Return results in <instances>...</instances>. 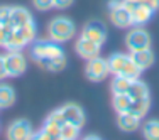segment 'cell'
Segmentation results:
<instances>
[{"instance_id": "1", "label": "cell", "mask_w": 159, "mask_h": 140, "mask_svg": "<svg viewBox=\"0 0 159 140\" xmlns=\"http://www.w3.org/2000/svg\"><path fill=\"white\" fill-rule=\"evenodd\" d=\"M48 34H49V39L54 41L58 44L68 42L70 39H73L75 34H76V25L71 19L68 17H54L48 25Z\"/></svg>"}, {"instance_id": "2", "label": "cell", "mask_w": 159, "mask_h": 140, "mask_svg": "<svg viewBox=\"0 0 159 140\" xmlns=\"http://www.w3.org/2000/svg\"><path fill=\"white\" fill-rule=\"evenodd\" d=\"M64 51L58 42L51 39H41V41H34L31 44V58L36 63L43 61V59H59L64 58Z\"/></svg>"}, {"instance_id": "3", "label": "cell", "mask_w": 159, "mask_h": 140, "mask_svg": "<svg viewBox=\"0 0 159 140\" xmlns=\"http://www.w3.org/2000/svg\"><path fill=\"white\" fill-rule=\"evenodd\" d=\"M125 46L129 49V52L151 47V36H149V32H147L146 29H142L141 25H135L134 29H130V31L127 32Z\"/></svg>"}, {"instance_id": "4", "label": "cell", "mask_w": 159, "mask_h": 140, "mask_svg": "<svg viewBox=\"0 0 159 140\" xmlns=\"http://www.w3.org/2000/svg\"><path fill=\"white\" fill-rule=\"evenodd\" d=\"M85 74L90 81L93 83H102L103 79H107V76L110 74V69H108L107 59L98 56V58H93L86 63L85 68Z\"/></svg>"}, {"instance_id": "5", "label": "cell", "mask_w": 159, "mask_h": 140, "mask_svg": "<svg viewBox=\"0 0 159 140\" xmlns=\"http://www.w3.org/2000/svg\"><path fill=\"white\" fill-rule=\"evenodd\" d=\"M5 69H7V76L9 78H17L27 68V61H25L24 54L20 51H9L5 56Z\"/></svg>"}, {"instance_id": "6", "label": "cell", "mask_w": 159, "mask_h": 140, "mask_svg": "<svg viewBox=\"0 0 159 140\" xmlns=\"http://www.w3.org/2000/svg\"><path fill=\"white\" fill-rule=\"evenodd\" d=\"M34 130L25 118H17L7 128V140H29Z\"/></svg>"}, {"instance_id": "7", "label": "cell", "mask_w": 159, "mask_h": 140, "mask_svg": "<svg viewBox=\"0 0 159 140\" xmlns=\"http://www.w3.org/2000/svg\"><path fill=\"white\" fill-rule=\"evenodd\" d=\"M81 37L103 46L105 41H107V29H105V25L100 20H92L88 24H85V27L81 31Z\"/></svg>"}, {"instance_id": "8", "label": "cell", "mask_w": 159, "mask_h": 140, "mask_svg": "<svg viewBox=\"0 0 159 140\" xmlns=\"http://www.w3.org/2000/svg\"><path fill=\"white\" fill-rule=\"evenodd\" d=\"M75 49H76V52L80 54V58L90 61V59L98 58V56H100L102 46H100V44H97V42H93V41H90V39L80 37V39L76 41V44H75Z\"/></svg>"}, {"instance_id": "9", "label": "cell", "mask_w": 159, "mask_h": 140, "mask_svg": "<svg viewBox=\"0 0 159 140\" xmlns=\"http://www.w3.org/2000/svg\"><path fill=\"white\" fill-rule=\"evenodd\" d=\"M61 112L64 115V120H66L68 123H73L75 127H78L80 130H81L83 127H85V113H83V110L78 107V105L75 103H66L64 107H61Z\"/></svg>"}, {"instance_id": "10", "label": "cell", "mask_w": 159, "mask_h": 140, "mask_svg": "<svg viewBox=\"0 0 159 140\" xmlns=\"http://www.w3.org/2000/svg\"><path fill=\"white\" fill-rule=\"evenodd\" d=\"M110 10V20L115 27L119 29H129L132 25V17H130V10L127 9L125 5L120 7H113Z\"/></svg>"}, {"instance_id": "11", "label": "cell", "mask_w": 159, "mask_h": 140, "mask_svg": "<svg viewBox=\"0 0 159 140\" xmlns=\"http://www.w3.org/2000/svg\"><path fill=\"white\" fill-rule=\"evenodd\" d=\"M129 56H130V59L139 66L141 71L147 69V68H151L154 64V52L151 51V47L141 49V51H132V52H129Z\"/></svg>"}, {"instance_id": "12", "label": "cell", "mask_w": 159, "mask_h": 140, "mask_svg": "<svg viewBox=\"0 0 159 140\" xmlns=\"http://www.w3.org/2000/svg\"><path fill=\"white\" fill-rule=\"evenodd\" d=\"M117 125L124 132H135L141 127V118L132 115L130 112H124V113H119V116H117Z\"/></svg>"}, {"instance_id": "13", "label": "cell", "mask_w": 159, "mask_h": 140, "mask_svg": "<svg viewBox=\"0 0 159 140\" xmlns=\"http://www.w3.org/2000/svg\"><path fill=\"white\" fill-rule=\"evenodd\" d=\"M154 12L146 5H135L134 9L130 10V17H132V25H142L147 24V22L152 19Z\"/></svg>"}, {"instance_id": "14", "label": "cell", "mask_w": 159, "mask_h": 140, "mask_svg": "<svg viewBox=\"0 0 159 140\" xmlns=\"http://www.w3.org/2000/svg\"><path fill=\"white\" fill-rule=\"evenodd\" d=\"M34 20L32 14L29 12L25 7H12V12H10V25L14 29L20 27V25L27 24V22Z\"/></svg>"}, {"instance_id": "15", "label": "cell", "mask_w": 159, "mask_h": 140, "mask_svg": "<svg viewBox=\"0 0 159 140\" xmlns=\"http://www.w3.org/2000/svg\"><path fill=\"white\" fill-rule=\"evenodd\" d=\"M127 61H129V54L113 52L110 58H107V64H108V69H110V74H113V76L120 74V71L124 69V66H125Z\"/></svg>"}, {"instance_id": "16", "label": "cell", "mask_w": 159, "mask_h": 140, "mask_svg": "<svg viewBox=\"0 0 159 140\" xmlns=\"http://www.w3.org/2000/svg\"><path fill=\"white\" fill-rule=\"evenodd\" d=\"M16 103V91L10 85L0 83V110H7Z\"/></svg>"}, {"instance_id": "17", "label": "cell", "mask_w": 159, "mask_h": 140, "mask_svg": "<svg viewBox=\"0 0 159 140\" xmlns=\"http://www.w3.org/2000/svg\"><path fill=\"white\" fill-rule=\"evenodd\" d=\"M149 108H151V100H149V98H137V100H132V101H130L129 112H130L132 115L139 116V118L142 120L144 116L147 115Z\"/></svg>"}, {"instance_id": "18", "label": "cell", "mask_w": 159, "mask_h": 140, "mask_svg": "<svg viewBox=\"0 0 159 140\" xmlns=\"http://www.w3.org/2000/svg\"><path fill=\"white\" fill-rule=\"evenodd\" d=\"M27 46V42H25L24 39L20 37V34H19L16 29H12V31L9 32V36H7L5 39V49H9V51H20V49H24Z\"/></svg>"}, {"instance_id": "19", "label": "cell", "mask_w": 159, "mask_h": 140, "mask_svg": "<svg viewBox=\"0 0 159 140\" xmlns=\"http://www.w3.org/2000/svg\"><path fill=\"white\" fill-rule=\"evenodd\" d=\"M127 94L132 100H137V98H149V88H147L146 83H142L141 79H134L130 83V88H129Z\"/></svg>"}, {"instance_id": "20", "label": "cell", "mask_w": 159, "mask_h": 140, "mask_svg": "<svg viewBox=\"0 0 159 140\" xmlns=\"http://www.w3.org/2000/svg\"><path fill=\"white\" fill-rule=\"evenodd\" d=\"M16 31L20 34V37L27 42V46H29V44H32L34 41H36V37H37V27H36V24H34V20L27 22V24H24V25H20V27H17Z\"/></svg>"}, {"instance_id": "21", "label": "cell", "mask_w": 159, "mask_h": 140, "mask_svg": "<svg viewBox=\"0 0 159 140\" xmlns=\"http://www.w3.org/2000/svg\"><path fill=\"white\" fill-rule=\"evenodd\" d=\"M141 127L146 140H159V120H147Z\"/></svg>"}, {"instance_id": "22", "label": "cell", "mask_w": 159, "mask_h": 140, "mask_svg": "<svg viewBox=\"0 0 159 140\" xmlns=\"http://www.w3.org/2000/svg\"><path fill=\"white\" fill-rule=\"evenodd\" d=\"M130 101H132V98L129 96L127 93L113 94V98H112V107H113V110H115L117 113H124V112H129Z\"/></svg>"}, {"instance_id": "23", "label": "cell", "mask_w": 159, "mask_h": 140, "mask_svg": "<svg viewBox=\"0 0 159 140\" xmlns=\"http://www.w3.org/2000/svg\"><path fill=\"white\" fill-rule=\"evenodd\" d=\"M130 83H132V79H129V78H125V76H120V74H117V76L112 79V93H113V94L127 93L129 88H130Z\"/></svg>"}, {"instance_id": "24", "label": "cell", "mask_w": 159, "mask_h": 140, "mask_svg": "<svg viewBox=\"0 0 159 140\" xmlns=\"http://www.w3.org/2000/svg\"><path fill=\"white\" fill-rule=\"evenodd\" d=\"M141 73H142V71L139 69V66H137L134 61H132L130 56H129V61L125 63L124 69L120 71V76H125V78H129V79H132V81H134V79H139Z\"/></svg>"}, {"instance_id": "25", "label": "cell", "mask_w": 159, "mask_h": 140, "mask_svg": "<svg viewBox=\"0 0 159 140\" xmlns=\"http://www.w3.org/2000/svg\"><path fill=\"white\" fill-rule=\"evenodd\" d=\"M59 137L63 140H78L80 137V128L75 127L73 123H64L61 127V133H59Z\"/></svg>"}, {"instance_id": "26", "label": "cell", "mask_w": 159, "mask_h": 140, "mask_svg": "<svg viewBox=\"0 0 159 140\" xmlns=\"http://www.w3.org/2000/svg\"><path fill=\"white\" fill-rule=\"evenodd\" d=\"M41 130H43L46 135H49V137H59V133H61V127L56 125V123H52V122H49L48 118L44 120L43 128H41Z\"/></svg>"}, {"instance_id": "27", "label": "cell", "mask_w": 159, "mask_h": 140, "mask_svg": "<svg viewBox=\"0 0 159 140\" xmlns=\"http://www.w3.org/2000/svg\"><path fill=\"white\" fill-rule=\"evenodd\" d=\"M48 120H49V122H52V123H56V125H59V127H63V125L66 123L61 108H58V110H54L52 113H49V115H48Z\"/></svg>"}, {"instance_id": "28", "label": "cell", "mask_w": 159, "mask_h": 140, "mask_svg": "<svg viewBox=\"0 0 159 140\" xmlns=\"http://www.w3.org/2000/svg\"><path fill=\"white\" fill-rule=\"evenodd\" d=\"M10 12H12V7H0V25H10Z\"/></svg>"}, {"instance_id": "29", "label": "cell", "mask_w": 159, "mask_h": 140, "mask_svg": "<svg viewBox=\"0 0 159 140\" xmlns=\"http://www.w3.org/2000/svg\"><path fill=\"white\" fill-rule=\"evenodd\" d=\"M32 3L37 10H41V12H46V10L54 7V0H32Z\"/></svg>"}, {"instance_id": "30", "label": "cell", "mask_w": 159, "mask_h": 140, "mask_svg": "<svg viewBox=\"0 0 159 140\" xmlns=\"http://www.w3.org/2000/svg\"><path fill=\"white\" fill-rule=\"evenodd\" d=\"M29 140H63V138L61 137H49V135H46L43 130H39V132H34L32 137Z\"/></svg>"}, {"instance_id": "31", "label": "cell", "mask_w": 159, "mask_h": 140, "mask_svg": "<svg viewBox=\"0 0 159 140\" xmlns=\"http://www.w3.org/2000/svg\"><path fill=\"white\" fill-rule=\"evenodd\" d=\"M12 29V25H0V46H5V39Z\"/></svg>"}, {"instance_id": "32", "label": "cell", "mask_w": 159, "mask_h": 140, "mask_svg": "<svg viewBox=\"0 0 159 140\" xmlns=\"http://www.w3.org/2000/svg\"><path fill=\"white\" fill-rule=\"evenodd\" d=\"M75 0H54V7L56 9H68L73 5Z\"/></svg>"}, {"instance_id": "33", "label": "cell", "mask_w": 159, "mask_h": 140, "mask_svg": "<svg viewBox=\"0 0 159 140\" xmlns=\"http://www.w3.org/2000/svg\"><path fill=\"white\" fill-rule=\"evenodd\" d=\"M7 76V69H5V59H3V56L0 54V81H3Z\"/></svg>"}, {"instance_id": "34", "label": "cell", "mask_w": 159, "mask_h": 140, "mask_svg": "<svg viewBox=\"0 0 159 140\" xmlns=\"http://www.w3.org/2000/svg\"><path fill=\"white\" fill-rule=\"evenodd\" d=\"M124 2H125V7H127V9L132 10L135 5H142L144 0H124Z\"/></svg>"}, {"instance_id": "35", "label": "cell", "mask_w": 159, "mask_h": 140, "mask_svg": "<svg viewBox=\"0 0 159 140\" xmlns=\"http://www.w3.org/2000/svg\"><path fill=\"white\" fill-rule=\"evenodd\" d=\"M120 5H125V2H124V0H108V9L120 7Z\"/></svg>"}, {"instance_id": "36", "label": "cell", "mask_w": 159, "mask_h": 140, "mask_svg": "<svg viewBox=\"0 0 159 140\" xmlns=\"http://www.w3.org/2000/svg\"><path fill=\"white\" fill-rule=\"evenodd\" d=\"M83 140H100V138H98L97 135H88V137H86V138H83Z\"/></svg>"}, {"instance_id": "37", "label": "cell", "mask_w": 159, "mask_h": 140, "mask_svg": "<svg viewBox=\"0 0 159 140\" xmlns=\"http://www.w3.org/2000/svg\"><path fill=\"white\" fill-rule=\"evenodd\" d=\"M157 3H159V0H157Z\"/></svg>"}]
</instances>
